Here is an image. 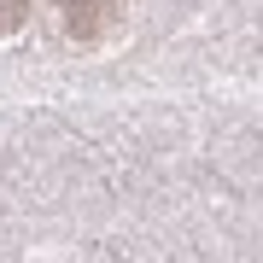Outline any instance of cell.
Returning <instances> with one entry per match:
<instances>
[{"label": "cell", "instance_id": "obj_2", "mask_svg": "<svg viewBox=\"0 0 263 263\" xmlns=\"http://www.w3.org/2000/svg\"><path fill=\"white\" fill-rule=\"evenodd\" d=\"M29 6H35V0H0V35H18L24 18H29Z\"/></svg>", "mask_w": 263, "mask_h": 263}, {"label": "cell", "instance_id": "obj_1", "mask_svg": "<svg viewBox=\"0 0 263 263\" xmlns=\"http://www.w3.org/2000/svg\"><path fill=\"white\" fill-rule=\"evenodd\" d=\"M47 18H53V35L59 41H70V47H94V41H105L123 24V0H53Z\"/></svg>", "mask_w": 263, "mask_h": 263}]
</instances>
